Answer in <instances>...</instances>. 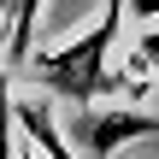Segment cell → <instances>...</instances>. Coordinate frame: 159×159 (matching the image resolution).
<instances>
[{
  "instance_id": "obj_1",
  "label": "cell",
  "mask_w": 159,
  "mask_h": 159,
  "mask_svg": "<svg viewBox=\"0 0 159 159\" xmlns=\"http://www.w3.org/2000/svg\"><path fill=\"white\" fill-rule=\"evenodd\" d=\"M124 12L130 6H100V18L77 35V41H59L47 53H30V77L47 89V94H65L71 106H94L118 89V71L106 65L112 59V41L124 30Z\"/></svg>"
},
{
  "instance_id": "obj_2",
  "label": "cell",
  "mask_w": 159,
  "mask_h": 159,
  "mask_svg": "<svg viewBox=\"0 0 159 159\" xmlns=\"http://www.w3.org/2000/svg\"><path fill=\"white\" fill-rule=\"evenodd\" d=\"M142 136H159L153 112H130V106H112V112H83L77 118V142L94 159H112L124 142H142Z\"/></svg>"
},
{
  "instance_id": "obj_3",
  "label": "cell",
  "mask_w": 159,
  "mask_h": 159,
  "mask_svg": "<svg viewBox=\"0 0 159 159\" xmlns=\"http://www.w3.org/2000/svg\"><path fill=\"white\" fill-rule=\"evenodd\" d=\"M12 118L24 124V142L35 148L41 159H77V148L53 130V112H47V100H18L12 106Z\"/></svg>"
},
{
  "instance_id": "obj_4",
  "label": "cell",
  "mask_w": 159,
  "mask_h": 159,
  "mask_svg": "<svg viewBox=\"0 0 159 159\" xmlns=\"http://www.w3.org/2000/svg\"><path fill=\"white\" fill-rule=\"evenodd\" d=\"M41 6L47 0H18L12 6V18H6V30H0V65L12 71V65H30V35H35V18H41Z\"/></svg>"
},
{
  "instance_id": "obj_5",
  "label": "cell",
  "mask_w": 159,
  "mask_h": 159,
  "mask_svg": "<svg viewBox=\"0 0 159 159\" xmlns=\"http://www.w3.org/2000/svg\"><path fill=\"white\" fill-rule=\"evenodd\" d=\"M153 65H159V24L136 35V53H130V65L118 71V83H124V77H130V83H142V71H153Z\"/></svg>"
},
{
  "instance_id": "obj_6",
  "label": "cell",
  "mask_w": 159,
  "mask_h": 159,
  "mask_svg": "<svg viewBox=\"0 0 159 159\" xmlns=\"http://www.w3.org/2000/svg\"><path fill=\"white\" fill-rule=\"evenodd\" d=\"M12 71L0 65V159H12Z\"/></svg>"
},
{
  "instance_id": "obj_7",
  "label": "cell",
  "mask_w": 159,
  "mask_h": 159,
  "mask_svg": "<svg viewBox=\"0 0 159 159\" xmlns=\"http://www.w3.org/2000/svg\"><path fill=\"white\" fill-rule=\"evenodd\" d=\"M18 159H41V153H35V148H30V142H24V148H18Z\"/></svg>"
}]
</instances>
